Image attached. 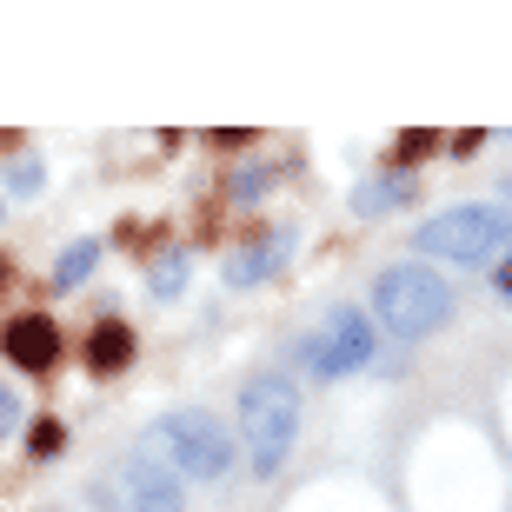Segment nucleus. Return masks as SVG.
Segmentation results:
<instances>
[{
  "label": "nucleus",
  "instance_id": "obj_1",
  "mask_svg": "<svg viewBox=\"0 0 512 512\" xmlns=\"http://www.w3.org/2000/svg\"><path fill=\"white\" fill-rule=\"evenodd\" d=\"M446 320H453V286L439 280L433 266H419V260L380 266V280H373V326H386L393 340H426Z\"/></svg>",
  "mask_w": 512,
  "mask_h": 512
},
{
  "label": "nucleus",
  "instance_id": "obj_2",
  "mask_svg": "<svg viewBox=\"0 0 512 512\" xmlns=\"http://www.w3.org/2000/svg\"><path fill=\"white\" fill-rule=\"evenodd\" d=\"M512 247V213L499 200H466V207L433 213L426 227H413V253L426 266L433 260H459V266H486Z\"/></svg>",
  "mask_w": 512,
  "mask_h": 512
},
{
  "label": "nucleus",
  "instance_id": "obj_3",
  "mask_svg": "<svg viewBox=\"0 0 512 512\" xmlns=\"http://www.w3.org/2000/svg\"><path fill=\"white\" fill-rule=\"evenodd\" d=\"M153 446L167 453V466L193 486H220L240 459V439L207 413V406H173V413L153 419Z\"/></svg>",
  "mask_w": 512,
  "mask_h": 512
},
{
  "label": "nucleus",
  "instance_id": "obj_4",
  "mask_svg": "<svg viewBox=\"0 0 512 512\" xmlns=\"http://www.w3.org/2000/svg\"><path fill=\"white\" fill-rule=\"evenodd\" d=\"M293 439H300V393H293V380H280V373L247 380V393H240V446H247V466L260 479H273L286 466V453H293Z\"/></svg>",
  "mask_w": 512,
  "mask_h": 512
},
{
  "label": "nucleus",
  "instance_id": "obj_5",
  "mask_svg": "<svg viewBox=\"0 0 512 512\" xmlns=\"http://www.w3.org/2000/svg\"><path fill=\"white\" fill-rule=\"evenodd\" d=\"M87 499H94V512H187L180 473L160 466V459H147V453L107 466V473L87 486Z\"/></svg>",
  "mask_w": 512,
  "mask_h": 512
},
{
  "label": "nucleus",
  "instance_id": "obj_6",
  "mask_svg": "<svg viewBox=\"0 0 512 512\" xmlns=\"http://www.w3.org/2000/svg\"><path fill=\"white\" fill-rule=\"evenodd\" d=\"M373 346H380V326L366 320L360 306H333L320 320V333L306 340V366H313V380H346L373 360Z\"/></svg>",
  "mask_w": 512,
  "mask_h": 512
},
{
  "label": "nucleus",
  "instance_id": "obj_7",
  "mask_svg": "<svg viewBox=\"0 0 512 512\" xmlns=\"http://www.w3.org/2000/svg\"><path fill=\"white\" fill-rule=\"evenodd\" d=\"M0 353H7V366H20V373H47V366L60 360V326L47 320V313H20V320H7V333H0Z\"/></svg>",
  "mask_w": 512,
  "mask_h": 512
},
{
  "label": "nucleus",
  "instance_id": "obj_8",
  "mask_svg": "<svg viewBox=\"0 0 512 512\" xmlns=\"http://www.w3.org/2000/svg\"><path fill=\"white\" fill-rule=\"evenodd\" d=\"M127 360H133V326L127 320H100L94 333H87V373L107 380V373H120Z\"/></svg>",
  "mask_w": 512,
  "mask_h": 512
},
{
  "label": "nucleus",
  "instance_id": "obj_9",
  "mask_svg": "<svg viewBox=\"0 0 512 512\" xmlns=\"http://www.w3.org/2000/svg\"><path fill=\"white\" fill-rule=\"evenodd\" d=\"M413 193H419V180L393 167L386 180H360V187H353V213H360V220H373V213H399Z\"/></svg>",
  "mask_w": 512,
  "mask_h": 512
},
{
  "label": "nucleus",
  "instance_id": "obj_10",
  "mask_svg": "<svg viewBox=\"0 0 512 512\" xmlns=\"http://www.w3.org/2000/svg\"><path fill=\"white\" fill-rule=\"evenodd\" d=\"M100 266V240H74V247L54 260V286L67 293V286H87V273Z\"/></svg>",
  "mask_w": 512,
  "mask_h": 512
},
{
  "label": "nucleus",
  "instance_id": "obj_11",
  "mask_svg": "<svg viewBox=\"0 0 512 512\" xmlns=\"http://www.w3.org/2000/svg\"><path fill=\"white\" fill-rule=\"evenodd\" d=\"M280 253H286V240H280V247L240 253V260H233V286H260V273H266V266H280Z\"/></svg>",
  "mask_w": 512,
  "mask_h": 512
},
{
  "label": "nucleus",
  "instance_id": "obj_12",
  "mask_svg": "<svg viewBox=\"0 0 512 512\" xmlns=\"http://www.w3.org/2000/svg\"><path fill=\"white\" fill-rule=\"evenodd\" d=\"M153 293L160 300H180L187 293V253H167V260L153 266Z\"/></svg>",
  "mask_w": 512,
  "mask_h": 512
},
{
  "label": "nucleus",
  "instance_id": "obj_13",
  "mask_svg": "<svg viewBox=\"0 0 512 512\" xmlns=\"http://www.w3.org/2000/svg\"><path fill=\"white\" fill-rule=\"evenodd\" d=\"M433 147H439V133H433V127H413V133H399V140H393V160H399V173L413 167V160H426Z\"/></svg>",
  "mask_w": 512,
  "mask_h": 512
},
{
  "label": "nucleus",
  "instance_id": "obj_14",
  "mask_svg": "<svg viewBox=\"0 0 512 512\" xmlns=\"http://www.w3.org/2000/svg\"><path fill=\"white\" fill-rule=\"evenodd\" d=\"M60 446H67V426H60V419H40L34 433H27V453L34 459H54Z\"/></svg>",
  "mask_w": 512,
  "mask_h": 512
},
{
  "label": "nucleus",
  "instance_id": "obj_15",
  "mask_svg": "<svg viewBox=\"0 0 512 512\" xmlns=\"http://www.w3.org/2000/svg\"><path fill=\"white\" fill-rule=\"evenodd\" d=\"M14 193H40V160H14Z\"/></svg>",
  "mask_w": 512,
  "mask_h": 512
},
{
  "label": "nucleus",
  "instance_id": "obj_16",
  "mask_svg": "<svg viewBox=\"0 0 512 512\" xmlns=\"http://www.w3.org/2000/svg\"><path fill=\"white\" fill-rule=\"evenodd\" d=\"M266 187V167H247V173H240V180H233V193H240V200H253V193H260Z\"/></svg>",
  "mask_w": 512,
  "mask_h": 512
},
{
  "label": "nucleus",
  "instance_id": "obj_17",
  "mask_svg": "<svg viewBox=\"0 0 512 512\" xmlns=\"http://www.w3.org/2000/svg\"><path fill=\"white\" fill-rule=\"evenodd\" d=\"M14 426H20V399L0 386V433H14Z\"/></svg>",
  "mask_w": 512,
  "mask_h": 512
},
{
  "label": "nucleus",
  "instance_id": "obj_18",
  "mask_svg": "<svg viewBox=\"0 0 512 512\" xmlns=\"http://www.w3.org/2000/svg\"><path fill=\"white\" fill-rule=\"evenodd\" d=\"M493 286H499V293H506V300H512V260L499 266V280H493Z\"/></svg>",
  "mask_w": 512,
  "mask_h": 512
},
{
  "label": "nucleus",
  "instance_id": "obj_19",
  "mask_svg": "<svg viewBox=\"0 0 512 512\" xmlns=\"http://www.w3.org/2000/svg\"><path fill=\"white\" fill-rule=\"evenodd\" d=\"M499 207H512V173H506V180H499Z\"/></svg>",
  "mask_w": 512,
  "mask_h": 512
},
{
  "label": "nucleus",
  "instance_id": "obj_20",
  "mask_svg": "<svg viewBox=\"0 0 512 512\" xmlns=\"http://www.w3.org/2000/svg\"><path fill=\"white\" fill-rule=\"evenodd\" d=\"M7 280H14V266H7V253H0V286H7Z\"/></svg>",
  "mask_w": 512,
  "mask_h": 512
}]
</instances>
